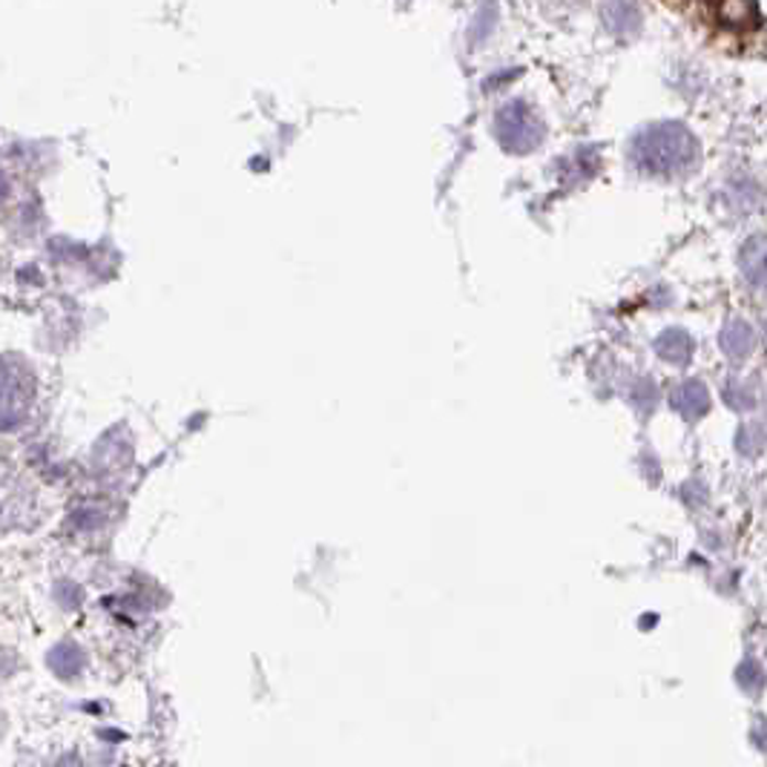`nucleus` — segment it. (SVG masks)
Wrapping results in <instances>:
<instances>
[{"label": "nucleus", "mask_w": 767, "mask_h": 767, "mask_svg": "<svg viewBox=\"0 0 767 767\" xmlns=\"http://www.w3.org/2000/svg\"><path fill=\"white\" fill-rule=\"evenodd\" d=\"M672 409L681 411V414L688 417V420H699V417H704L710 411V395L707 388H704V382H684V386H679L676 391H672Z\"/></svg>", "instance_id": "obj_4"}, {"label": "nucleus", "mask_w": 767, "mask_h": 767, "mask_svg": "<svg viewBox=\"0 0 767 767\" xmlns=\"http://www.w3.org/2000/svg\"><path fill=\"white\" fill-rule=\"evenodd\" d=\"M719 345H722V352L727 354V359L742 363V359L750 357L753 348H756V331H753L747 322L733 320L727 322L722 334H719Z\"/></svg>", "instance_id": "obj_2"}, {"label": "nucleus", "mask_w": 767, "mask_h": 767, "mask_svg": "<svg viewBox=\"0 0 767 767\" xmlns=\"http://www.w3.org/2000/svg\"><path fill=\"white\" fill-rule=\"evenodd\" d=\"M638 168L652 176H679L699 161V141L681 125H656L636 139Z\"/></svg>", "instance_id": "obj_1"}, {"label": "nucleus", "mask_w": 767, "mask_h": 767, "mask_svg": "<svg viewBox=\"0 0 767 767\" xmlns=\"http://www.w3.org/2000/svg\"><path fill=\"white\" fill-rule=\"evenodd\" d=\"M738 264H742V273L750 282L753 288H767V239L765 236H753L742 248L738 256Z\"/></svg>", "instance_id": "obj_3"}, {"label": "nucleus", "mask_w": 767, "mask_h": 767, "mask_svg": "<svg viewBox=\"0 0 767 767\" xmlns=\"http://www.w3.org/2000/svg\"><path fill=\"white\" fill-rule=\"evenodd\" d=\"M719 18L736 30H753L759 23V9L753 0H719Z\"/></svg>", "instance_id": "obj_5"}, {"label": "nucleus", "mask_w": 767, "mask_h": 767, "mask_svg": "<svg viewBox=\"0 0 767 767\" xmlns=\"http://www.w3.org/2000/svg\"><path fill=\"white\" fill-rule=\"evenodd\" d=\"M658 354H661L665 359H670V363L684 366V363L690 359V354H693V339H690L688 331H681V328L667 331V334L658 339Z\"/></svg>", "instance_id": "obj_6"}, {"label": "nucleus", "mask_w": 767, "mask_h": 767, "mask_svg": "<svg viewBox=\"0 0 767 767\" xmlns=\"http://www.w3.org/2000/svg\"><path fill=\"white\" fill-rule=\"evenodd\" d=\"M738 684L747 690H759V684H761L759 667L753 665V661H745V665L738 667Z\"/></svg>", "instance_id": "obj_7"}]
</instances>
